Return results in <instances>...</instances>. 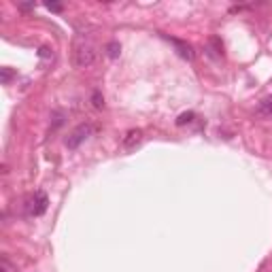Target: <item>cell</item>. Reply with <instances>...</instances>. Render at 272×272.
<instances>
[{"instance_id":"6da1fadb","label":"cell","mask_w":272,"mask_h":272,"mask_svg":"<svg viewBox=\"0 0 272 272\" xmlns=\"http://www.w3.org/2000/svg\"><path fill=\"white\" fill-rule=\"evenodd\" d=\"M96 62V47L92 43H77L73 49V64L77 68H89Z\"/></svg>"},{"instance_id":"7a4b0ae2","label":"cell","mask_w":272,"mask_h":272,"mask_svg":"<svg viewBox=\"0 0 272 272\" xmlns=\"http://www.w3.org/2000/svg\"><path fill=\"white\" fill-rule=\"evenodd\" d=\"M47 206H49V198H47L45 191H34L32 196L26 198V204H24L28 217H41V215H45Z\"/></svg>"},{"instance_id":"3957f363","label":"cell","mask_w":272,"mask_h":272,"mask_svg":"<svg viewBox=\"0 0 272 272\" xmlns=\"http://www.w3.org/2000/svg\"><path fill=\"white\" fill-rule=\"evenodd\" d=\"M96 132V126L94 124H89V122H85V124H79L73 132H70L66 138H64V145L68 147V149H77L81 143H85V140L89 138Z\"/></svg>"},{"instance_id":"277c9868","label":"cell","mask_w":272,"mask_h":272,"mask_svg":"<svg viewBox=\"0 0 272 272\" xmlns=\"http://www.w3.org/2000/svg\"><path fill=\"white\" fill-rule=\"evenodd\" d=\"M140 143H143V130H138V128L128 130L126 136L122 138V145H124L126 151H134Z\"/></svg>"},{"instance_id":"5b68a950","label":"cell","mask_w":272,"mask_h":272,"mask_svg":"<svg viewBox=\"0 0 272 272\" xmlns=\"http://www.w3.org/2000/svg\"><path fill=\"white\" fill-rule=\"evenodd\" d=\"M166 41H170L175 45V49H177V53L183 58V60H187V62H194V58H196V53H194V47H191L189 43H185V41H179V38H170V36H166Z\"/></svg>"},{"instance_id":"8992f818","label":"cell","mask_w":272,"mask_h":272,"mask_svg":"<svg viewBox=\"0 0 272 272\" xmlns=\"http://www.w3.org/2000/svg\"><path fill=\"white\" fill-rule=\"evenodd\" d=\"M104 49H106V56H108V58H113V60H115V58H119V53H122V45H119L117 41L106 43V47H104Z\"/></svg>"},{"instance_id":"52a82bcc","label":"cell","mask_w":272,"mask_h":272,"mask_svg":"<svg viewBox=\"0 0 272 272\" xmlns=\"http://www.w3.org/2000/svg\"><path fill=\"white\" fill-rule=\"evenodd\" d=\"M17 73H15V70L13 68H0V81H3L5 85H9V83H11L13 81V77H15Z\"/></svg>"},{"instance_id":"ba28073f","label":"cell","mask_w":272,"mask_h":272,"mask_svg":"<svg viewBox=\"0 0 272 272\" xmlns=\"http://www.w3.org/2000/svg\"><path fill=\"white\" fill-rule=\"evenodd\" d=\"M92 106L98 108V111H102V108H104V96L100 94L98 89H96V92H92Z\"/></svg>"},{"instance_id":"9c48e42d","label":"cell","mask_w":272,"mask_h":272,"mask_svg":"<svg viewBox=\"0 0 272 272\" xmlns=\"http://www.w3.org/2000/svg\"><path fill=\"white\" fill-rule=\"evenodd\" d=\"M196 119V115L191 113V111H187V113H181L179 119H177V126H185V124H191Z\"/></svg>"},{"instance_id":"30bf717a","label":"cell","mask_w":272,"mask_h":272,"mask_svg":"<svg viewBox=\"0 0 272 272\" xmlns=\"http://www.w3.org/2000/svg\"><path fill=\"white\" fill-rule=\"evenodd\" d=\"M47 11H51V13H62L64 11V5H60V3H47Z\"/></svg>"},{"instance_id":"8fae6325","label":"cell","mask_w":272,"mask_h":272,"mask_svg":"<svg viewBox=\"0 0 272 272\" xmlns=\"http://www.w3.org/2000/svg\"><path fill=\"white\" fill-rule=\"evenodd\" d=\"M34 7H36L34 3H19L17 5V9H19V11H24V13L26 11H34Z\"/></svg>"},{"instance_id":"7c38bea8","label":"cell","mask_w":272,"mask_h":272,"mask_svg":"<svg viewBox=\"0 0 272 272\" xmlns=\"http://www.w3.org/2000/svg\"><path fill=\"white\" fill-rule=\"evenodd\" d=\"M62 124H64V115L58 111V113H53V128H60Z\"/></svg>"},{"instance_id":"4fadbf2b","label":"cell","mask_w":272,"mask_h":272,"mask_svg":"<svg viewBox=\"0 0 272 272\" xmlns=\"http://www.w3.org/2000/svg\"><path fill=\"white\" fill-rule=\"evenodd\" d=\"M38 56H41V58H49V56H51V51H49V47H41Z\"/></svg>"},{"instance_id":"5bb4252c","label":"cell","mask_w":272,"mask_h":272,"mask_svg":"<svg viewBox=\"0 0 272 272\" xmlns=\"http://www.w3.org/2000/svg\"><path fill=\"white\" fill-rule=\"evenodd\" d=\"M9 270H11V266H9V259L3 257V272H9Z\"/></svg>"}]
</instances>
